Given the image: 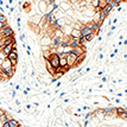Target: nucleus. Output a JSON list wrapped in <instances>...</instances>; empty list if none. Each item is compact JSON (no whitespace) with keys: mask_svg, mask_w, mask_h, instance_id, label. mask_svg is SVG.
Segmentation results:
<instances>
[{"mask_svg":"<svg viewBox=\"0 0 127 127\" xmlns=\"http://www.w3.org/2000/svg\"><path fill=\"white\" fill-rule=\"evenodd\" d=\"M100 81H101L102 83H106L107 81H108V76H103V75H102V77L100 78Z\"/></svg>","mask_w":127,"mask_h":127,"instance_id":"obj_21","label":"nucleus"},{"mask_svg":"<svg viewBox=\"0 0 127 127\" xmlns=\"http://www.w3.org/2000/svg\"><path fill=\"white\" fill-rule=\"evenodd\" d=\"M103 57H105V55H103V52H101L99 55V60H103Z\"/></svg>","mask_w":127,"mask_h":127,"instance_id":"obj_26","label":"nucleus"},{"mask_svg":"<svg viewBox=\"0 0 127 127\" xmlns=\"http://www.w3.org/2000/svg\"><path fill=\"white\" fill-rule=\"evenodd\" d=\"M80 36H81V33H80V30L72 29L71 32H70V37H72V38H78Z\"/></svg>","mask_w":127,"mask_h":127,"instance_id":"obj_15","label":"nucleus"},{"mask_svg":"<svg viewBox=\"0 0 127 127\" xmlns=\"http://www.w3.org/2000/svg\"><path fill=\"white\" fill-rule=\"evenodd\" d=\"M6 25H7V22H0V30L2 28H5Z\"/></svg>","mask_w":127,"mask_h":127,"instance_id":"obj_22","label":"nucleus"},{"mask_svg":"<svg viewBox=\"0 0 127 127\" xmlns=\"http://www.w3.org/2000/svg\"><path fill=\"white\" fill-rule=\"evenodd\" d=\"M64 114V109L62 108V107H57V108H55V116L56 118H62V115Z\"/></svg>","mask_w":127,"mask_h":127,"instance_id":"obj_13","label":"nucleus"},{"mask_svg":"<svg viewBox=\"0 0 127 127\" xmlns=\"http://www.w3.org/2000/svg\"><path fill=\"white\" fill-rule=\"evenodd\" d=\"M1 51H2V54L7 57V55H8V54L12 51V44H10V45H2V50H1Z\"/></svg>","mask_w":127,"mask_h":127,"instance_id":"obj_12","label":"nucleus"},{"mask_svg":"<svg viewBox=\"0 0 127 127\" xmlns=\"http://www.w3.org/2000/svg\"><path fill=\"white\" fill-rule=\"evenodd\" d=\"M103 74H105V70H101V71H99V72H97V75H99V76H102Z\"/></svg>","mask_w":127,"mask_h":127,"instance_id":"obj_28","label":"nucleus"},{"mask_svg":"<svg viewBox=\"0 0 127 127\" xmlns=\"http://www.w3.org/2000/svg\"><path fill=\"white\" fill-rule=\"evenodd\" d=\"M8 124H10V127H18V126H20V125H22L20 122L17 121L16 119H13V118L8 120Z\"/></svg>","mask_w":127,"mask_h":127,"instance_id":"obj_14","label":"nucleus"},{"mask_svg":"<svg viewBox=\"0 0 127 127\" xmlns=\"http://www.w3.org/2000/svg\"><path fill=\"white\" fill-rule=\"evenodd\" d=\"M71 51H72V52H74V54H75L76 56H80V55H82V54H84V52L87 51V48H86L84 45H77V46L72 48Z\"/></svg>","mask_w":127,"mask_h":127,"instance_id":"obj_6","label":"nucleus"},{"mask_svg":"<svg viewBox=\"0 0 127 127\" xmlns=\"http://www.w3.org/2000/svg\"><path fill=\"white\" fill-rule=\"evenodd\" d=\"M1 62H2V60H1V58H0V65H1Z\"/></svg>","mask_w":127,"mask_h":127,"instance_id":"obj_33","label":"nucleus"},{"mask_svg":"<svg viewBox=\"0 0 127 127\" xmlns=\"http://www.w3.org/2000/svg\"><path fill=\"white\" fill-rule=\"evenodd\" d=\"M1 71H2V70H1V68H0V74H1Z\"/></svg>","mask_w":127,"mask_h":127,"instance_id":"obj_35","label":"nucleus"},{"mask_svg":"<svg viewBox=\"0 0 127 127\" xmlns=\"http://www.w3.org/2000/svg\"><path fill=\"white\" fill-rule=\"evenodd\" d=\"M24 111L29 113V114H34V111H36V107L31 103V102H26L25 106H24Z\"/></svg>","mask_w":127,"mask_h":127,"instance_id":"obj_8","label":"nucleus"},{"mask_svg":"<svg viewBox=\"0 0 127 127\" xmlns=\"http://www.w3.org/2000/svg\"><path fill=\"white\" fill-rule=\"evenodd\" d=\"M84 38H86L87 42H93V39L95 38V33L94 32L89 33V34H87V36H84Z\"/></svg>","mask_w":127,"mask_h":127,"instance_id":"obj_16","label":"nucleus"},{"mask_svg":"<svg viewBox=\"0 0 127 127\" xmlns=\"http://www.w3.org/2000/svg\"><path fill=\"white\" fill-rule=\"evenodd\" d=\"M94 116L95 118H97L99 120H103V119H105V113H103V111H102V108L95 109L94 111Z\"/></svg>","mask_w":127,"mask_h":127,"instance_id":"obj_10","label":"nucleus"},{"mask_svg":"<svg viewBox=\"0 0 127 127\" xmlns=\"http://www.w3.org/2000/svg\"><path fill=\"white\" fill-rule=\"evenodd\" d=\"M93 31H92V29L89 28V26H87L86 24H83L82 28L80 29V33H81V36H87V34H89V33H92Z\"/></svg>","mask_w":127,"mask_h":127,"instance_id":"obj_9","label":"nucleus"},{"mask_svg":"<svg viewBox=\"0 0 127 127\" xmlns=\"http://www.w3.org/2000/svg\"><path fill=\"white\" fill-rule=\"evenodd\" d=\"M106 5H107L106 0H99V10L100 8H102V7H105Z\"/></svg>","mask_w":127,"mask_h":127,"instance_id":"obj_18","label":"nucleus"},{"mask_svg":"<svg viewBox=\"0 0 127 127\" xmlns=\"http://www.w3.org/2000/svg\"><path fill=\"white\" fill-rule=\"evenodd\" d=\"M65 58H66V64L69 65V68H72V66L76 65V60H77V56L75 55L74 52H68L65 55Z\"/></svg>","mask_w":127,"mask_h":127,"instance_id":"obj_1","label":"nucleus"},{"mask_svg":"<svg viewBox=\"0 0 127 127\" xmlns=\"http://www.w3.org/2000/svg\"><path fill=\"white\" fill-rule=\"evenodd\" d=\"M58 7H60V10H61L62 12H65V11H68L69 8H71L72 6H71V4H70L69 0H63L62 2L58 4Z\"/></svg>","mask_w":127,"mask_h":127,"instance_id":"obj_5","label":"nucleus"},{"mask_svg":"<svg viewBox=\"0 0 127 127\" xmlns=\"http://www.w3.org/2000/svg\"><path fill=\"white\" fill-rule=\"evenodd\" d=\"M116 96H118V97H121V96H122V95H124V94H122V93H121V92H118V93H116Z\"/></svg>","mask_w":127,"mask_h":127,"instance_id":"obj_27","label":"nucleus"},{"mask_svg":"<svg viewBox=\"0 0 127 127\" xmlns=\"http://www.w3.org/2000/svg\"><path fill=\"white\" fill-rule=\"evenodd\" d=\"M4 113H5V111H4V109H2V108H0V116L2 115V114H4Z\"/></svg>","mask_w":127,"mask_h":127,"instance_id":"obj_31","label":"nucleus"},{"mask_svg":"<svg viewBox=\"0 0 127 127\" xmlns=\"http://www.w3.org/2000/svg\"><path fill=\"white\" fill-rule=\"evenodd\" d=\"M0 33L2 34V37H8V36H12V34H14V32H13V30H12V28L7 24L5 28H2L1 30H0Z\"/></svg>","mask_w":127,"mask_h":127,"instance_id":"obj_3","label":"nucleus"},{"mask_svg":"<svg viewBox=\"0 0 127 127\" xmlns=\"http://www.w3.org/2000/svg\"><path fill=\"white\" fill-rule=\"evenodd\" d=\"M90 6L95 10H99V0H90Z\"/></svg>","mask_w":127,"mask_h":127,"instance_id":"obj_17","label":"nucleus"},{"mask_svg":"<svg viewBox=\"0 0 127 127\" xmlns=\"http://www.w3.org/2000/svg\"><path fill=\"white\" fill-rule=\"evenodd\" d=\"M112 101H114L118 105H121V99H119L118 96H116V97H112Z\"/></svg>","mask_w":127,"mask_h":127,"instance_id":"obj_19","label":"nucleus"},{"mask_svg":"<svg viewBox=\"0 0 127 127\" xmlns=\"http://www.w3.org/2000/svg\"><path fill=\"white\" fill-rule=\"evenodd\" d=\"M65 95H66V93H65V92H62L61 94H60V99H62V97H64Z\"/></svg>","mask_w":127,"mask_h":127,"instance_id":"obj_25","label":"nucleus"},{"mask_svg":"<svg viewBox=\"0 0 127 127\" xmlns=\"http://www.w3.org/2000/svg\"><path fill=\"white\" fill-rule=\"evenodd\" d=\"M46 7H48V4L45 2L44 0H39L37 2V8H38L39 14H44L46 12Z\"/></svg>","mask_w":127,"mask_h":127,"instance_id":"obj_4","label":"nucleus"},{"mask_svg":"<svg viewBox=\"0 0 127 127\" xmlns=\"http://www.w3.org/2000/svg\"><path fill=\"white\" fill-rule=\"evenodd\" d=\"M70 97H65V99H63V102H64V103H68V102H70Z\"/></svg>","mask_w":127,"mask_h":127,"instance_id":"obj_23","label":"nucleus"},{"mask_svg":"<svg viewBox=\"0 0 127 127\" xmlns=\"http://www.w3.org/2000/svg\"><path fill=\"white\" fill-rule=\"evenodd\" d=\"M42 17H43V14H39V13H37L36 16H34V14L31 16V18H30V24L38 25L39 23H40V20H42Z\"/></svg>","mask_w":127,"mask_h":127,"instance_id":"obj_7","label":"nucleus"},{"mask_svg":"<svg viewBox=\"0 0 127 127\" xmlns=\"http://www.w3.org/2000/svg\"><path fill=\"white\" fill-rule=\"evenodd\" d=\"M109 57H111V58H114V57H115V54H114V52L112 51L111 54H109Z\"/></svg>","mask_w":127,"mask_h":127,"instance_id":"obj_29","label":"nucleus"},{"mask_svg":"<svg viewBox=\"0 0 127 127\" xmlns=\"http://www.w3.org/2000/svg\"><path fill=\"white\" fill-rule=\"evenodd\" d=\"M121 1H122V2H126V0H121Z\"/></svg>","mask_w":127,"mask_h":127,"instance_id":"obj_34","label":"nucleus"},{"mask_svg":"<svg viewBox=\"0 0 127 127\" xmlns=\"http://www.w3.org/2000/svg\"><path fill=\"white\" fill-rule=\"evenodd\" d=\"M0 22H7V17L4 13H0Z\"/></svg>","mask_w":127,"mask_h":127,"instance_id":"obj_20","label":"nucleus"},{"mask_svg":"<svg viewBox=\"0 0 127 127\" xmlns=\"http://www.w3.org/2000/svg\"><path fill=\"white\" fill-rule=\"evenodd\" d=\"M100 11L102 12V13H105L106 16H108V14H111L112 12L114 11V8H112V6L109 4H107L105 7H102V8H100Z\"/></svg>","mask_w":127,"mask_h":127,"instance_id":"obj_11","label":"nucleus"},{"mask_svg":"<svg viewBox=\"0 0 127 127\" xmlns=\"http://www.w3.org/2000/svg\"><path fill=\"white\" fill-rule=\"evenodd\" d=\"M1 39H2V34L0 33V40H1Z\"/></svg>","mask_w":127,"mask_h":127,"instance_id":"obj_32","label":"nucleus"},{"mask_svg":"<svg viewBox=\"0 0 127 127\" xmlns=\"http://www.w3.org/2000/svg\"><path fill=\"white\" fill-rule=\"evenodd\" d=\"M16 105L17 106H20V105H22V102H20L19 100H16Z\"/></svg>","mask_w":127,"mask_h":127,"instance_id":"obj_30","label":"nucleus"},{"mask_svg":"<svg viewBox=\"0 0 127 127\" xmlns=\"http://www.w3.org/2000/svg\"><path fill=\"white\" fill-rule=\"evenodd\" d=\"M20 40H22V42H25V34H24V33L20 34Z\"/></svg>","mask_w":127,"mask_h":127,"instance_id":"obj_24","label":"nucleus"},{"mask_svg":"<svg viewBox=\"0 0 127 127\" xmlns=\"http://www.w3.org/2000/svg\"><path fill=\"white\" fill-rule=\"evenodd\" d=\"M48 61L50 62V64L54 66V68H57V66H60V57H58V55L57 54H51L50 55V57L48 58Z\"/></svg>","mask_w":127,"mask_h":127,"instance_id":"obj_2","label":"nucleus"}]
</instances>
